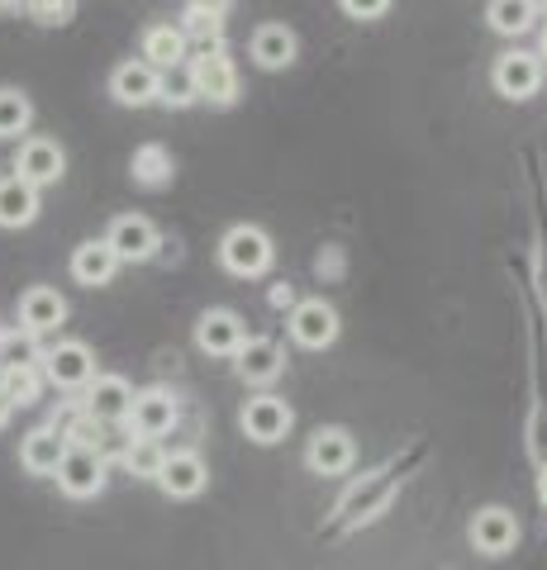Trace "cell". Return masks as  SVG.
Returning <instances> with one entry per match:
<instances>
[{"label":"cell","instance_id":"cell-34","mask_svg":"<svg viewBox=\"0 0 547 570\" xmlns=\"http://www.w3.org/2000/svg\"><path fill=\"white\" fill-rule=\"evenodd\" d=\"M191 14H209V20H224L228 10H234V0H186Z\"/></svg>","mask_w":547,"mask_h":570},{"label":"cell","instance_id":"cell-14","mask_svg":"<svg viewBox=\"0 0 547 570\" xmlns=\"http://www.w3.org/2000/svg\"><path fill=\"white\" fill-rule=\"evenodd\" d=\"M67 318V299L58 291H48V285H33V291L20 295V328L29 337H39V333H52Z\"/></svg>","mask_w":547,"mask_h":570},{"label":"cell","instance_id":"cell-9","mask_svg":"<svg viewBox=\"0 0 547 570\" xmlns=\"http://www.w3.org/2000/svg\"><path fill=\"white\" fill-rule=\"evenodd\" d=\"M496 86H500V96L509 100H528V96H538V86H543V58L538 52H505V58L496 62Z\"/></svg>","mask_w":547,"mask_h":570},{"label":"cell","instance_id":"cell-37","mask_svg":"<svg viewBox=\"0 0 547 570\" xmlns=\"http://www.w3.org/2000/svg\"><path fill=\"white\" fill-rule=\"evenodd\" d=\"M25 6V0H0V10H20Z\"/></svg>","mask_w":547,"mask_h":570},{"label":"cell","instance_id":"cell-4","mask_svg":"<svg viewBox=\"0 0 547 570\" xmlns=\"http://www.w3.org/2000/svg\"><path fill=\"white\" fill-rule=\"evenodd\" d=\"M58 485L72 499H91L105 490V456L96 448H67L62 466H58Z\"/></svg>","mask_w":547,"mask_h":570},{"label":"cell","instance_id":"cell-6","mask_svg":"<svg viewBox=\"0 0 547 570\" xmlns=\"http://www.w3.org/2000/svg\"><path fill=\"white\" fill-rule=\"evenodd\" d=\"M243 433L253 442H262V448H272V442H281L291 433V404L276 400V395H253L243 404Z\"/></svg>","mask_w":547,"mask_h":570},{"label":"cell","instance_id":"cell-26","mask_svg":"<svg viewBox=\"0 0 547 570\" xmlns=\"http://www.w3.org/2000/svg\"><path fill=\"white\" fill-rule=\"evenodd\" d=\"M486 20H490V29H496V33H505V39H519V33L534 29L538 14L528 10V0H490Z\"/></svg>","mask_w":547,"mask_h":570},{"label":"cell","instance_id":"cell-20","mask_svg":"<svg viewBox=\"0 0 547 570\" xmlns=\"http://www.w3.org/2000/svg\"><path fill=\"white\" fill-rule=\"evenodd\" d=\"M352 466V438L343 428H320L310 442V471L314 475H343Z\"/></svg>","mask_w":547,"mask_h":570},{"label":"cell","instance_id":"cell-17","mask_svg":"<svg viewBox=\"0 0 547 570\" xmlns=\"http://www.w3.org/2000/svg\"><path fill=\"white\" fill-rule=\"evenodd\" d=\"M234 356H238V376L248 385H267L281 376V366H286V356H281L272 337H243V347Z\"/></svg>","mask_w":547,"mask_h":570},{"label":"cell","instance_id":"cell-19","mask_svg":"<svg viewBox=\"0 0 547 570\" xmlns=\"http://www.w3.org/2000/svg\"><path fill=\"white\" fill-rule=\"evenodd\" d=\"M62 456H67V438L58 433V428H33V433L25 438V448H20V461H25L29 475H58Z\"/></svg>","mask_w":547,"mask_h":570},{"label":"cell","instance_id":"cell-7","mask_svg":"<svg viewBox=\"0 0 547 570\" xmlns=\"http://www.w3.org/2000/svg\"><path fill=\"white\" fill-rule=\"evenodd\" d=\"M291 337L300 347L320 352L339 337V314H333V305H324V299H300L291 309Z\"/></svg>","mask_w":547,"mask_h":570},{"label":"cell","instance_id":"cell-39","mask_svg":"<svg viewBox=\"0 0 547 570\" xmlns=\"http://www.w3.org/2000/svg\"><path fill=\"white\" fill-rule=\"evenodd\" d=\"M543 58H547V29H543Z\"/></svg>","mask_w":547,"mask_h":570},{"label":"cell","instance_id":"cell-3","mask_svg":"<svg viewBox=\"0 0 547 570\" xmlns=\"http://www.w3.org/2000/svg\"><path fill=\"white\" fill-rule=\"evenodd\" d=\"M62 171H67V157H62V148L52 138H25L20 153H14V176L29 181L33 190L62 181Z\"/></svg>","mask_w":547,"mask_h":570},{"label":"cell","instance_id":"cell-15","mask_svg":"<svg viewBox=\"0 0 547 570\" xmlns=\"http://www.w3.org/2000/svg\"><path fill=\"white\" fill-rule=\"evenodd\" d=\"M205 480H209V471L196 452H172L163 461V471H157V485H163L172 499H196L205 490Z\"/></svg>","mask_w":547,"mask_h":570},{"label":"cell","instance_id":"cell-31","mask_svg":"<svg viewBox=\"0 0 547 570\" xmlns=\"http://www.w3.org/2000/svg\"><path fill=\"white\" fill-rule=\"evenodd\" d=\"M0 356H6L0 366H33L39 362V347H33L29 333L25 337H0Z\"/></svg>","mask_w":547,"mask_h":570},{"label":"cell","instance_id":"cell-36","mask_svg":"<svg viewBox=\"0 0 547 570\" xmlns=\"http://www.w3.org/2000/svg\"><path fill=\"white\" fill-rule=\"evenodd\" d=\"M528 10H534V14H547V0H528Z\"/></svg>","mask_w":547,"mask_h":570},{"label":"cell","instance_id":"cell-10","mask_svg":"<svg viewBox=\"0 0 547 570\" xmlns=\"http://www.w3.org/2000/svg\"><path fill=\"white\" fill-rule=\"evenodd\" d=\"M515 542H519V523L509 509H481L471 519V547L481 557H505V551H515Z\"/></svg>","mask_w":547,"mask_h":570},{"label":"cell","instance_id":"cell-13","mask_svg":"<svg viewBox=\"0 0 547 570\" xmlns=\"http://www.w3.org/2000/svg\"><path fill=\"white\" fill-rule=\"evenodd\" d=\"M157 86H163V77H157V67H148L144 58H134V62H119L115 67V77H110V96L119 105H153L157 100Z\"/></svg>","mask_w":547,"mask_h":570},{"label":"cell","instance_id":"cell-25","mask_svg":"<svg viewBox=\"0 0 547 570\" xmlns=\"http://www.w3.org/2000/svg\"><path fill=\"white\" fill-rule=\"evenodd\" d=\"M172 171H176V163L163 142H144V148L134 153V181L138 186H167Z\"/></svg>","mask_w":547,"mask_h":570},{"label":"cell","instance_id":"cell-12","mask_svg":"<svg viewBox=\"0 0 547 570\" xmlns=\"http://www.w3.org/2000/svg\"><path fill=\"white\" fill-rule=\"evenodd\" d=\"M129 404H134V390L125 376H96L86 385V414L96 423H125Z\"/></svg>","mask_w":547,"mask_h":570},{"label":"cell","instance_id":"cell-24","mask_svg":"<svg viewBox=\"0 0 547 570\" xmlns=\"http://www.w3.org/2000/svg\"><path fill=\"white\" fill-rule=\"evenodd\" d=\"M39 390H43L39 366H0V400H6L10 409L33 404L39 400Z\"/></svg>","mask_w":547,"mask_h":570},{"label":"cell","instance_id":"cell-16","mask_svg":"<svg viewBox=\"0 0 547 570\" xmlns=\"http://www.w3.org/2000/svg\"><path fill=\"white\" fill-rule=\"evenodd\" d=\"M196 343L209 356H234L243 347V318L234 309H209L196 324Z\"/></svg>","mask_w":547,"mask_h":570},{"label":"cell","instance_id":"cell-22","mask_svg":"<svg viewBox=\"0 0 547 570\" xmlns=\"http://www.w3.org/2000/svg\"><path fill=\"white\" fill-rule=\"evenodd\" d=\"M115 272H119V257L105 247V238L100 243H81L77 253H72V276L81 285H110Z\"/></svg>","mask_w":547,"mask_h":570},{"label":"cell","instance_id":"cell-33","mask_svg":"<svg viewBox=\"0 0 547 570\" xmlns=\"http://www.w3.org/2000/svg\"><path fill=\"white\" fill-rule=\"evenodd\" d=\"M343 10L352 20H377V14L391 10V0H343Z\"/></svg>","mask_w":547,"mask_h":570},{"label":"cell","instance_id":"cell-28","mask_svg":"<svg viewBox=\"0 0 547 570\" xmlns=\"http://www.w3.org/2000/svg\"><path fill=\"white\" fill-rule=\"evenodd\" d=\"M163 448H157L153 438H134L125 448V466L138 475V480H157V471H163Z\"/></svg>","mask_w":547,"mask_h":570},{"label":"cell","instance_id":"cell-18","mask_svg":"<svg viewBox=\"0 0 547 570\" xmlns=\"http://www.w3.org/2000/svg\"><path fill=\"white\" fill-rule=\"evenodd\" d=\"M39 219V190L20 176H0V228H29Z\"/></svg>","mask_w":547,"mask_h":570},{"label":"cell","instance_id":"cell-8","mask_svg":"<svg viewBox=\"0 0 547 570\" xmlns=\"http://www.w3.org/2000/svg\"><path fill=\"white\" fill-rule=\"evenodd\" d=\"M105 247L119 262H148L157 253V228L148 219H138V214H119L110 224V234H105Z\"/></svg>","mask_w":547,"mask_h":570},{"label":"cell","instance_id":"cell-35","mask_svg":"<svg viewBox=\"0 0 547 570\" xmlns=\"http://www.w3.org/2000/svg\"><path fill=\"white\" fill-rule=\"evenodd\" d=\"M538 494H543V504H547V466H543V475H538Z\"/></svg>","mask_w":547,"mask_h":570},{"label":"cell","instance_id":"cell-32","mask_svg":"<svg viewBox=\"0 0 547 570\" xmlns=\"http://www.w3.org/2000/svg\"><path fill=\"white\" fill-rule=\"evenodd\" d=\"M157 100H163V105H176V110H182V105H191V100H196V91H191V77H182V81H163V86H157Z\"/></svg>","mask_w":547,"mask_h":570},{"label":"cell","instance_id":"cell-2","mask_svg":"<svg viewBox=\"0 0 547 570\" xmlns=\"http://www.w3.org/2000/svg\"><path fill=\"white\" fill-rule=\"evenodd\" d=\"M219 262L234 276H262L272 266V238L262 234V228H253V224L228 228L224 243H219Z\"/></svg>","mask_w":547,"mask_h":570},{"label":"cell","instance_id":"cell-5","mask_svg":"<svg viewBox=\"0 0 547 570\" xmlns=\"http://www.w3.org/2000/svg\"><path fill=\"white\" fill-rule=\"evenodd\" d=\"M43 376L62 390H81V385L96 381V356L86 343H58L43 356Z\"/></svg>","mask_w":547,"mask_h":570},{"label":"cell","instance_id":"cell-11","mask_svg":"<svg viewBox=\"0 0 547 570\" xmlns=\"http://www.w3.org/2000/svg\"><path fill=\"white\" fill-rule=\"evenodd\" d=\"M138 438H163L172 433V423H176V400L167 395V390H144V395H134L129 404V419H125Z\"/></svg>","mask_w":547,"mask_h":570},{"label":"cell","instance_id":"cell-38","mask_svg":"<svg viewBox=\"0 0 547 570\" xmlns=\"http://www.w3.org/2000/svg\"><path fill=\"white\" fill-rule=\"evenodd\" d=\"M6 419H10V404H6V400H0V423H6Z\"/></svg>","mask_w":547,"mask_h":570},{"label":"cell","instance_id":"cell-1","mask_svg":"<svg viewBox=\"0 0 547 570\" xmlns=\"http://www.w3.org/2000/svg\"><path fill=\"white\" fill-rule=\"evenodd\" d=\"M186 77H191V91H196L201 100H209V105H234L238 100V67L224 48H201L196 58H191Z\"/></svg>","mask_w":547,"mask_h":570},{"label":"cell","instance_id":"cell-21","mask_svg":"<svg viewBox=\"0 0 547 570\" xmlns=\"http://www.w3.org/2000/svg\"><path fill=\"white\" fill-rule=\"evenodd\" d=\"M186 33L182 29H176V24H153L148 33H144V62L148 67H157V71H163V67H182L186 62Z\"/></svg>","mask_w":547,"mask_h":570},{"label":"cell","instance_id":"cell-23","mask_svg":"<svg viewBox=\"0 0 547 570\" xmlns=\"http://www.w3.org/2000/svg\"><path fill=\"white\" fill-rule=\"evenodd\" d=\"M253 58H257V67H267V71L291 67L295 62V33L286 24H262L253 33Z\"/></svg>","mask_w":547,"mask_h":570},{"label":"cell","instance_id":"cell-29","mask_svg":"<svg viewBox=\"0 0 547 570\" xmlns=\"http://www.w3.org/2000/svg\"><path fill=\"white\" fill-rule=\"evenodd\" d=\"M25 14L33 24H43V29H58V24H67L77 14V0H25Z\"/></svg>","mask_w":547,"mask_h":570},{"label":"cell","instance_id":"cell-27","mask_svg":"<svg viewBox=\"0 0 547 570\" xmlns=\"http://www.w3.org/2000/svg\"><path fill=\"white\" fill-rule=\"evenodd\" d=\"M33 119V105L25 91H10V86H0V138H20Z\"/></svg>","mask_w":547,"mask_h":570},{"label":"cell","instance_id":"cell-30","mask_svg":"<svg viewBox=\"0 0 547 570\" xmlns=\"http://www.w3.org/2000/svg\"><path fill=\"white\" fill-rule=\"evenodd\" d=\"M186 33V43H201V48H224L219 39H224V20H209V14H191L186 10V20L176 24Z\"/></svg>","mask_w":547,"mask_h":570},{"label":"cell","instance_id":"cell-40","mask_svg":"<svg viewBox=\"0 0 547 570\" xmlns=\"http://www.w3.org/2000/svg\"><path fill=\"white\" fill-rule=\"evenodd\" d=\"M0 337H6V328H0Z\"/></svg>","mask_w":547,"mask_h":570}]
</instances>
